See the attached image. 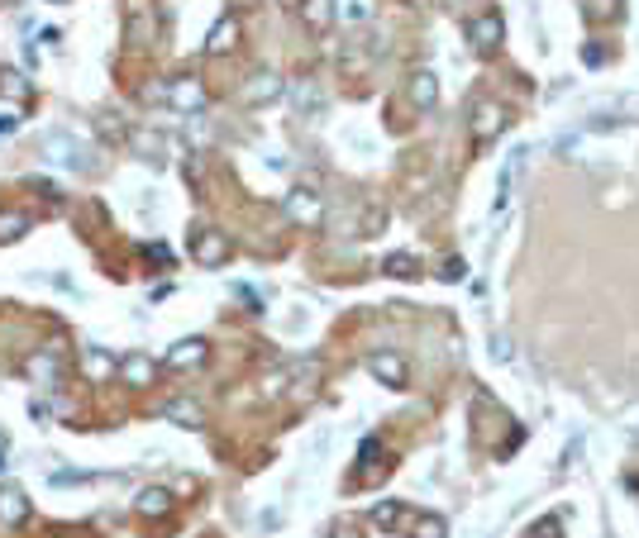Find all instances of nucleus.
Instances as JSON below:
<instances>
[{"mask_svg":"<svg viewBox=\"0 0 639 538\" xmlns=\"http://www.w3.org/2000/svg\"><path fill=\"white\" fill-rule=\"evenodd\" d=\"M167 105H172L177 114H200L206 110V81L200 77H172L167 81Z\"/></svg>","mask_w":639,"mask_h":538,"instance_id":"f257e3e1","label":"nucleus"},{"mask_svg":"<svg viewBox=\"0 0 639 538\" xmlns=\"http://www.w3.org/2000/svg\"><path fill=\"white\" fill-rule=\"evenodd\" d=\"M287 214H292V224L315 229L320 220H325V196H320L315 187H292L287 191Z\"/></svg>","mask_w":639,"mask_h":538,"instance_id":"f03ea898","label":"nucleus"},{"mask_svg":"<svg viewBox=\"0 0 639 538\" xmlns=\"http://www.w3.org/2000/svg\"><path fill=\"white\" fill-rule=\"evenodd\" d=\"M48 158H53L58 167H67V172H87V167H91V162H87V158H91L87 143L72 139V133H62V129L48 133Z\"/></svg>","mask_w":639,"mask_h":538,"instance_id":"7ed1b4c3","label":"nucleus"},{"mask_svg":"<svg viewBox=\"0 0 639 538\" xmlns=\"http://www.w3.org/2000/svg\"><path fill=\"white\" fill-rule=\"evenodd\" d=\"M501 39H506V20H501L496 10H482L473 24H468V43L477 48V53H492V48H501Z\"/></svg>","mask_w":639,"mask_h":538,"instance_id":"20e7f679","label":"nucleus"},{"mask_svg":"<svg viewBox=\"0 0 639 538\" xmlns=\"http://www.w3.org/2000/svg\"><path fill=\"white\" fill-rule=\"evenodd\" d=\"M229 253H234V248H229V239H225L220 229H200L196 239H191V258H196L200 267H225Z\"/></svg>","mask_w":639,"mask_h":538,"instance_id":"39448f33","label":"nucleus"},{"mask_svg":"<svg viewBox=\"0 0 639 538\" xmlns=\"http://www.w3.org/2000/svg\"><path fill=\"white\" fill-rule=\"evenodd\" d=\"M367 372H373L382 386H392V391H401V386L411 381V367H406V358H401V352H373V358H367Z\"/></svg>","mask_w":639,"mask_h":538,"instance_id":"423d86ee","label":"nucleus"},{"mask_svg":"<svg viewBox=\"0 0 639 538\" xmlns=\"http://www.w3.org/2000/svg\"><path fill=\"white\" fill-rule=\"evenodd\" d=\"M125 143L148 162H172V143H167V133H158V129H129Z\"/></svg>","mask_w":639,"mask_h":538,"instance_id":"0eeeda50","label":"nucleus"},{"mask_svg":"<svg viewBox=\"0 0 639 538\" xmlns=\"http://www.w3.org/2000/svg\"><path fill=\"white\" fill-rule=\"evenodd\" d=\"M24 377L39 381V386H58V381H62V358H58V348L29 352V358H24Z\"/></svg>","mask_w":639,"mask_h":538,"instance_id":"6e6552de","label":"nucleus"},{"mask_svg":"<svg viewBox=\"0 0 639 538\" xmlns=\"http://www.w3.org/2000/svg\"><path fill=\"white\" fill-rule=\"evenodd\" d=\"M282 91H287V81L277 72H254L244 81V105H273V100H282Z\"/></svg>","mask_w":639,"mask_h":538,"instance_id":"1a4fd4ad","label":"nucleus"},{"mask_svg":"<svg viewBox=\"0 0 639 538\" xmlns=\"http://www.w3.org/2000/svg\"><path fill=\"white\" fill-rule=\"evenodd\" d=\"M501 129H506V110H501L496 100H477V105H473V139L492 143Z\"/></svg>","mask_w":639,"mask_h":538,"instance_id":"9d476101","label":"nucleus"},{"mask_svg":"<svg viewBox=\"0 0 639 538\" xmlns=\"http://www.w3.org/2000/svg\"><path fill=\"white\" fill-rule=\"evenodd\" d=\"M206 352H210L206 339H181V343H172V348H167V372H191V367L206 362Z\"/></svg>","mask_w":639,"mask_h":538,"instance_id":"9b49d317","label":"nucleus"},{"mask_svg":"<svg viewBox=\"0 0 639 538\" xmlns=\"http://www.w3.org/2000/svg\"><path fill=\"white\" fill-rule=\"evenodd\" d=\"M234 43H239V20H234V14H220L215 29L206 33V53L210 58H225V53H234Z\"/></svg>","mask_w":639,"mask_h":538,"instance_id":"f8f14e48","label":"nucleus"},{"mask_svg":"<svg viewBox=\"0 0 639 538\" xmlns=\"http://www.w3.org/2000/svg\"><path fill=\"white\" fill-rule=\"evenodd\" d=\"M162 419H167V424H181V429H206V410H200L196 400H187V396L167 400V406H162Z\"/></svg>","mask_w":639,"mask_h":538,"instance_id":"ddd939ff","label":"nucleus"},{"mask_svg":"<svg viewBox=\"0 0 639 538\" xmlns=\"http://www.w3.org/2000/svg\"><path fill=\"white\" fill-rule=\"evenodd\" d=\"M406 100L415 110H434V100H440V77H434V72H415L406 81Z\"/></svg>","mask_w":639,"mask_h":538,"instance_id":"4468645a","label":"nucleus"},{"mask_svg":"<svg viewBox=\"0 0 639 538\" xmlns=\"http://www.w3.org/2000/svg\"><path fill=\"white\" fill-rule=\"evenodd\" d=\"M120 377H125L129 386H153L158 362H153V358H144V352H129V358H120Z\"/></svg>","mask_w":639,"mask_h":538,"instance_id":"2eb2a0df","label":"nucleus"},{"mask_svg":"<svg viewBox=\"0 0 639 538\" xmlns=\"http://www.w3.org/2000/svg\"><path fill=\"white\" fill-rule=\"evenodd\" d=\"M24 519H29V496L20 486H5L0 491V524H24Z\"/></svg>","mask_w":639,"mask_h":538,"instance_id":"dca6fc26","label":"nucleus"},{"mask_svg":"<svg viewBox=\"0 0 639 538\" xmlns=\"http://www.w3.org/2000/svg\"><path fill=\"white\" fill-rule=\"evenodd\" d=\"M81 372H87L91 381H110L115 372H120V362H115L106 348H87L81 352Z\"/></svg>","mask_w":639,"mask_h":538,"instance_id":"f3484780","label":"nucleus"},{"mask_svg":"<svg viewBox=\"0 0 639 538\" xmlns=\"http://www.w3.org/2000/svg\"><path fill=\"white\" fill-rule=\"evenodd\" d=\"M411 538H449V519L420 510V515H411Z\"/></svg>","mask_w":639,"mask_h":538,"instance_id":"a211bd4d","label":"nucleus"},{"mask_svg":"<svg viewBox=\"0 0 639 538\" xmlns=\"http://www.w3.org/2000/svg\"><path fill=\"white\" fill-rule=\"evenodd\" d=\"M334 0H301V20H306L310 29H329L334 24Z\"/></svg>","mask_w":639,"mask_h":538,"instance_id":"6ab92c4d","label":"nucleus"},{"mask_svg":"<svg viewBox=\"0 0 639 538\" xmlns=\"http://www.w3.org/2000/svg\"><path fill=\"white\" fill-rule=\"evenodd\" d=\"M139 515H148V519H158V515H167V506H172V491H162V486H148V491H139Z\"/></svg>","mask_w":639,"mask_h":538,"instance_id":"aec40b11","label":"nucleus"},{"mask_svg":"<svg viewBox=\"0 0 639 538\" xmlns=\"http://www.w3.org/2000/svg\"><path fill=\"white\" fill-rule=\"evenodd\" d=\"M401 519H406V506H401V500H377V506H373V524L377 529H396Z\"/></svg>","mask_w":639,"mask_h":538,"instance_id":"412c9836","label":"nucleus"},{"mask_svg":"<svg viewBox=\"0 0 639 538\" xmlns=\"http://www.w3.org/2000/svg\"><path fill=\"white\" fill-rule=\"evenodd\" d=\"M24 233H29V214H20V210L0 214V243H14V239H24Z\"/></svg>","mask_w":639,"mask_h":538,"instance_id":"4be33fe9","label":"nucleus"},{"mask_svg":"<svg viewBox=\"0 0 639 538\" xmlns=\"http://www.w3.org/2000/svg\"><path fill=\"white\" fill-rule=\"evenodd\" d=\"M386 277L415 281V277H420V258H411V253H392V258H386Z\"/></svg>","mask_w":639,"mask_h":538,"instance_id":"5701e85b","label":"nucleus"},{"mask_svg":"<svg viewBox=\"0 0 639 538\" xmlns=\"http://www.w3.org/2000/svg\"><path fill=\"white\" fill-rule=\"evenodd\" d=\"M520 158H525V148H520V153H511V162L501 167V181H496V210H506V200H511V181H515Z\"/></svg>","mask_w":639,"mask_h":538,"instance_id":"b1692460","label":"nucleus"},{"mask_svg":"<svg viewBox=\"0 0 639 538\" xmlns=\"http://www.w3.org/2000/svg\"><path fill=\"white\" fill-rule=\"evenodd\" d=\"M0 96H29V77L24 72H0Z\"/></svg>","mask_w":639,"mask_h":538,"instance_id":"393cba45","label":"nucleus"},{"mask_svg":"<svg viewBox=\"0 0 639 538\" xmlns=\"http://www.w3.org/2000/svg\"><path fill=\"white\" fill-rule=\"evenodd\" d=\"M296 100H301V110H306V114L325 110V96H320V91L310 87V81H301V87H296Z\"/></svg>","mask_w":639,"mask_h":538,"instance_id":"a878e982","label":"nucleus"},{"mask_svg":"<svg viewBox=\"0 0 639 538\" xmlns=\"http://www.w3.org/2000/svg\"><path fill=\"white\" fill-rule=\"evenodd\" d=\"M559 533H563V524H559V515H544V519H540V524H534V529H530V538H559Z\"/></svg>","mask_w":639,"mask_h":538,"instance_id":"bb28decb","label":"nucleus"},{"mask_svg":"<svg viewBox=\"0 0 639 538\" xmlns=\"http://www.w3.org/2000/svg\"><path fill=\"white\" fill-rule=\"evenodd\" d=\"M440 277H444V281H463V277H468V262H463V258H449V262L440 267Z\"/></svg>","mask_w":639,"mask_h":538,"instance_id":"cd10ccee","label":"nucleus"},{"mask_svg":"<svg viewBox=\"0 0 639 538\" xmlns=\"http://www.w3.org/2000/svg\"><path fill=\"white\" fill-rule=\"evenodd\" d=\"M329 538H363V529L353 524V519H334V524H329Z\"/></svg>","mask_w":639,"mask_h":538,"instance_id":"c85d7f7f","label":"nucleus"},{"mask_svg":"<svg viewBox=\"0 0 639 538\" xmlns=\"http://www.w3.org/2000/svg\"><path fill=\"white\" fill-rule=\"evenodd\" d=\"M358 458H363V462H373V458H382V439H363V448H358Z\"/></svg>","mask_w":639,"mask_h":538,"instance_id":"c756f323","label":"nucleus"},{"mask_svg":"<svg viewBox=\"0 0 639 538\" xmlns=\"http://www.w3.org/2000/svg\"><path fill=\"white\" fill-rule=\"evenodd\" d=\"M148 262H167V267H172V248H162V243H148Z\"/></svg>","mask_w":639,"mask_h":538,"instance_id":"7c9ffc66","label":"nucleus"},{"mask_svg":"<svg viewBox=\"0 0 639 538\" xmlns=\"http://www.w3.org/2000/svg\"><path fill=\"white\" fill-rule=\"evenodd\" d=\"M20 129V110H0V133H14Z\"/></svg>","mask_w":639,"mask_h":538,"instance_id":"2f4dec72","label":"nucleus"},{"mask_svg":"<svg viewBox=\"0 0 639 538\" xmlns=\"http://www.w3.org/2000/svg\"><path fill=\"white\" fill-rule=\"evenodd\" d=\"M344 14H348L353 24H363V20H367V5H363V0H348V10H344Z\"/></svg>","mask_w":639,"mask_h":538,"instance_id":"473e14b6","label":"nucleus"},{"mask_svg":"<svg viewBox=\"0 0 639 538\" xmlns=\"http://www.w3.org/2000/svg\"><path fill=\"white\" fill-rule=\"evenodd\" d=\"M411 5H420V0H411Z\"/></svg>","mask_w":639,"mask_h":538,"instance_id":"72a5a7b5","label":"nucleus"}]
</instances>
